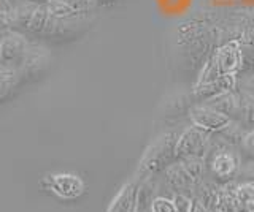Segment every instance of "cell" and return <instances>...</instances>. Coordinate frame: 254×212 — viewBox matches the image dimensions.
<instances>
[{
    "label": "cell",
    "mask_w": 254,
    "mask_h": 212,
    "mask_svg": "<svg viewBox=\"0 0 254 212\" xmlns=\"http://www.w3.org/2000/svg\"><path fill=\"white\" fill-rule=\"evenodd\" d=\"M180 162L183 163V167H185L186 171L189 172V176L195 180V184L200 182L202 179H205V172H206V159L205 157H198V155L185 157V159H180Z\"/></svg>",
    "instance_id": "cell-15"
},
{
    "label": "cell",
    "mask_w": 254,
    "mask_h": 212,
    "mask_svg": "<svg viewBox=\"0 0 254 212\" xmlns=\"http://www.w3.org/2000/svg\"><path fill=\"white\" fill-rule=\"evenodd\" d=\"M149 208L153 212H178L173 200H170L169 196H164V195L154 196V198L151 200Z\"/></svg>",
    "instance_id": "cell-19"
},
{
    "label": "cell",
    "mask_w": 254,
    "mask_h": 212,
    "mask_svg": "<svg viewBox=\"0 0 254 212\" xmlns=\"http://www.w3.org/2000/svg\"><path fill=\"white\" fill-rule=\"evenodd\" d=\"M240 97H242L240 122L246 130H253L254 128V95L246 90H242Z\"/></svg>",
    "instance_id": "cell-17"
},
{
    "label": "cell",
    "mask_w": 254,
    "mask_h": 212,
    "mask_svg": "<svg viewBox=\"0 0 254 212\" xmlns=\"http://www.w3.org/2000/svg\"><path fill=\"white\" fill-rule=\"evenodd\" d=\"M50 19H51V11H50V8H48V5L38 3L35 11L32 13V18H30L29 24L26 27V32L32 34V35H37V37H43Z\"/></svg>",
    "instance_id": "cell-13"
},
{
    "label": "cell",
    "mask_w": 254,
    "mask_h": 212,
    "mask_svg": "<svg viewBox=\"0 0 254 212\" xmlns=\"http://www.w3.org/2000/svg\"><path fill=\"white\" fill-rule=\"evenodd\" d=\"M22 83L24 81L18 68L0 67V103H5V101L13 98Z\"/></svg>",
    "instance_id": "cell-12"
},
{
    "label": "cell",
    "mask_w": 254,
    "mask_h": 212,
    "mask_svg": "<svg viewBox=\"0 0 254 212\" xmlns=\"http://www.w3.org/2000/svg\"><path fill=\"white\" fill-rule=\"evenodd\" d=\"M51 67V56L45 48L37 44H30L24 56L22 62L18 67V72L24 83H32L40 80Z\"/></svg>",
    "instance_id": "cell-4"
},
{
    "label": "cell",
    "mask_w": 254,
    "mask_h": 212,
    "mask_svg": "<svg viewBox=\"0 0 254 212\" xmlns=\"http://www.w3.org/2000/svg\"><path fill=\"white\" fill-rule=\"evenodd\" d=\"M178 135L173 131H165L159 135L153 143H151L146 151L143 152L137 172H135V179L138 182H145L154 174L164 171L170 163L177 160L175 155V146H177Z\"/></svg>",
    "instance_id": "cell-1"
},
{
    "label": "cell",
    "mask_w": 254,
    "mask_h": 212,
    "mask_svg": "<svg viewBox=\"0 0 254 212\" xmlns=\"http://www.w3.org/2000/svg\"><path fill=\"white\" fill-rule=\"evenodd\" d=\"M146 208H148V206H145V204L141 206V203L138 201V209H137V212H146Z\"/></svg>",
    "instance_id": "cell-25"
},
{
    "label": "cell",
    "mask_w": 254,
    "mask_h": 212,
    "mask_svg": "<svg viewBox=\"0 0 254 212\" xmlns=\"http://www.w3.org/2000/svg\"><path fill=\"white\" fill-rule=\"evenodd\" d=\"M138 193H140V182L137 179H132L129 182H126L115 195V198L111 200L107 212H137Z\"/></svg>",
    "instance_id": "cell-9"
},
{
    "label": "cell",
    "mask_w": 254,
    "mask_h": 212,
    "mask_svg": "<svg viewBox=\"0 0 254 212\" xmlns=\"http://www.w3.org/2000/svg\"><path fill=\"white\" fill-rule=\"evenodd\" d=\"M235 89H237V76L226 75V76H221L218 80H214L208 84L200 85V87H195L192 90V93L197 100L206 101L210 98L221 95V93H226V92L235 90Z\"/></svg>",
    "instance_id": "cell-11"
},
{
    "label": "cell",
    "mask_w": 254,
    "mask_h": 212,
    "mask_svg": "<svg viewBox=\"0 0 254 212\" xmlns=\"http://www.w3.org/2000/svg\"><path fill=\"white\" fill-rule=\"evenodd\" d=\"M245 133H246V128L242 125V122L232 121L224 130L219 131L218 135H219V138L222 141H224V143H227L229 146L234 147V146H240L242 144Z\"/></svg>",
    "instance_id": "cell-16"
},
{
    "label": "cell",
    "mask_w": 254,
    "mask_h": 212,
    "mask_svg": "<svg viewBox=\"0 0 254 212\" xmlns=\"http://www.w3.org/2000/svg\"><path fill=\"white\" fill-rule=\"evenodd\" d=\"M237 182H253L254 184V162L240 168L237 176Z\"/></svg>",
    "instance_id": "cell-22"
},
{
    "label": "cell",
    "mask_w": 254,
    "mask_h": 212,
    "mask_svg": "<svg viewBox=\"0 0 254 212\" xmlns=\"http://www.w3.org/2000/svg\"><path fill=\"white\" fill-rule=\"evenodd\" d=\"M205 105L211 106L213 109L216 111L226 114L227 117H230L232 121H238L240 122V117H242V97H240V92L237 90H230L226 93H221V95L210 98L203 101Z\"/></svg>",
    "instance_id": "cell-10"
},
{
    "label": "cell",
    "mask_w": 254,
    "mask_h": 212,
    "mask_svg": "<svg viewBox=\"0 0 254 212\" xmlns=\"http://www.w3.org/2000/svg\"><path fill=\"white\" fill-rule=\"evenodd\" d=\"M30 43L19 32H8L0 38V67L18 68Z\"/></svg>",
    "instance_id": "cell-6"
},
{
    "label": "cell",
    "mask_w": 254,
    "mask_h": 212,
    "mask_svg": "<svg viewBox=\"0 0 254 212\" xmlns=\"http://www.w3.org/2000/svg\"><path fill=\"white\" fill-rule=\"evenodd\" d=\"M243 90L250 92V93H253V95H254V75L250 76L248 80L245 81V89Z\"/></svg>",
    "instance_id": "cell-23"
},
{
    "label": "cell",
    "mask_w": 254,
    "mask_h": 212,
    "mask_svg": "<svg viewBox=\"0 0 254 212\" xmlns=\"http://www.w3.org/2000/svg\"><path fill=\"white\" fill-rule=\"evenodd\" d=\"M22 2H34V3H50L53 0H22Z\"/></svg>",
    "instance_id": "cell-24"
},
{
    "label": "cell",
    "mask_w": 254,
    "mask_h": 212,
    "mask_svg": "<svg viewBox=\"0 0 254 212\" xmlns=\"http://www.w3.org/2000/svg\"><path fill=\"white\" fill-rule=\"evenodd\" d=\"M242 149L246 152V155H250L251 159H254V128L246 130L243 141H242Z\"/></svg>",
    "instance_id": "cell-21"
},
{
    "label": "cell",
    "mask_w": 254,
    "mask_h": 212,
    "mask_svg": "<svg viewBox=\"0 0 254 212\" xmlns=\"http://www.w3.org/2000/svg\"><path fill=\"white\" fill-rule=\"evenodd\" d=\"M210 154L211 159H206V163H208L213 179L218 184H227L235 180L238 176V171L242 168V163H240V157L234 152L232 146L224 143L221 138L219 141L211 139L206 157Z\"/></svg>",
    "instance_id": "cell-2"
},
{
    "label": "cell",
    "mask_w": 254,
    "mask_h": 212,
    "mask_svg": "<svg viewBox=\"0 0 254 212\" xmlns=\"http://www.w3.org/2000/svg\"><path fill=\"white\" fill-rule=\"evenodd\" d=\"M164 176H165V184L170 188L173 193H181L192 198L194 190H195V180L189 176V172L186 168L183 167V163L173 162L169 167L164 170Z\"/></svg>",
    "instance_id": "cell-8"
},
{
    "label": "cell",
    "mask_w": 254,
    "mask_h": 212,
    "mask_svg": "<svg viewBox=\"0 0 254 212\" xmlns=\"http://www.w3.org/2000/svg\"><path fill=\"white\" fill-rule=\"evenodd\" d=\"M235 198L240 206L254 209V184L253 182H237Z\"/></svg>",
    "instance_id": "cell-18"
},
{
    "label": "cell",
    "mask_w": 254,
    "mask_h": 212,
    "mask_svg": "<svg viewBox=\"0 0 254 212\" xmlns=\"http://www.w3.org/2000/svg\"><path fill=\"white\" fill-rule=\"evenodd\" d=\"M188 116H189L190 124L208 133H219L232 122L230 117L216 111V109H213L211 106L205 103L190 106Z\"/></svg>",
    "instance_id": "cell-5"
},
{
    "label": "cell",
    "mask_w": 254,
    "mask_h": 212,
    "mask_svg": "<svg viewBox=\"0 0 254 212\" xmlns=\"http://www.w3.org/2000/svg\"><path fill=\"white\" fill-rule=\"evenodd\" d=\"M210 141H211V133L198 128L195 125H190L186 130H183L181 135H178L177 146H175L177 160L192 155L205 157L206 159V154H208L210 149Z\"/></svg>",
    "instance_id": "cell-3"
},
{
    "label": "cell",
    "mask_w": 254,
    "mask_h": 212,
    "mask_svg": "<svg viewBox=\"0 0 254 212\" xmlns=\"http://www.w3.org/2000/svg\"><path fill=\"white\" fill-rule=\"evenodd\" d=\"M68 8L73 11L76 16L87 18L91 13L97 11L102 6L110 5L105 0H62Z\"/></svg>",
    "instance_id": "cell-14"
},
{
    "label": "cell",
    "mask_w": 254,
    "mask_h": 212,
    "mask_svg": "<svg viewBox=\"0 0 254 212\" xmlns=\"http://www.w3.org/2000/svg\"><path fill=\"white\" fill-rule=\"evenodd\" d=\"M146 212H153V211H151V208H149V206L146 208Z\"/></svg>",
    "instance_id": "cell-27"
},
{
    "label": "cell",
    "mask_w": 254,
    "mask_h": 212,
    "mask_svg": "<svg viewBox=\"0 0 254 212\" xmlns=\"http://www.w3.org/2000/svg\"><path fill=\"white\" fill-rule=\"evenodd\" d=\"M105 2H108V3L111 5V3H115V2H116V0H105Z\"/></svg>",
    "instance_id": "cell-26"
},
{
    "label": "cell",
    "mask_w": 254,
    "mask_h": 212,
    "mask_svg": "<svg viewBox=\"0 0 254 212\" xmlns=\"http://www.w3.org/2000/svg\"><path fill=\"white\" fill-rule=\"evenodd\" d=\"M173 203H175V206H177L178 212H190V209H192V198H190V196L175 193Z\"/></svg>",
    "instance_id": "cell-20"
},
{
    "label": "cell",
    "mask_w": 254,
    "mask_h": 212,
    "mask_svg": "<svg viewBox=\"0 0 254 212\" xmlns=\"http://www.w3.org/2000/svg\"><path fill=\"white\" fill-rule=\"evenodd\" d=\"M48 188L61 200H76L84 193L83 179L71 174V172H56V174L46 176Z\"/></svg>",
    "instance_id": "cell-7"
}]
</instances>
